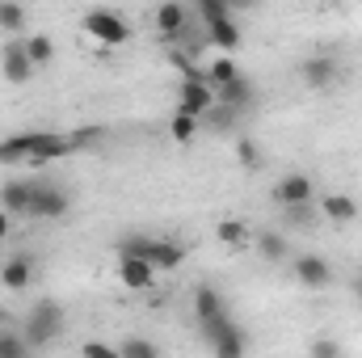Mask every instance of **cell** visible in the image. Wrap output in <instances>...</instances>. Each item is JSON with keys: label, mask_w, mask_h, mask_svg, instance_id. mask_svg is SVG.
Wrapping results in <instances>:
<instances>
[{"label": "cell", "mask_w": 362, "mask_h": 358, "mask_svg": "<svg viewBox=\"0 0 362 358\" xmlns=\"http://www.w3.org/2000/svg\"><path fill=\"white\" fill-rule=\"evenodd\" d=\"M232 76H240V68H236L228 55H219V59L206 68V81H211V85H223V81H232Z\"/></svg>", "instance_id": "31"}, {"label": "cell", "mask_w": 362, "mask_h": 358, "mask_svg": "<svg viewBox=\"0 0 362 358\" xmlns=\"http://www.w3.org/2000/svg\"><path fill=\"white\" fill-rule=\"evenodd\" d=\"M194 312H198V321L223 316V312H228L223 291H219V287H211V282H198V287H194Z\"/></svg>", "instance_id": "16"}, {"label": "cell", "mask_w": 362, "mask_h": 358, "mask_svg": "<svg viewBox=\"0 0 362 358\" xmlns=\"http://www.w3.org/2000/svg\"><path fill=\"white\" fill-rule=\"evenodd\" d=\"M206 38L215 42V51H236V47H240V25H236L232 17L211 21V25H206Z\"/></svg>", "instance_id": "21"}, {"label": "cell", "mask_w": 362, "mask_h": 358, "mask_svg": "<svg viewBox=\"0 0 362 358\" xmlns=\"http://www.w3.org/2000/svg\"><path fill=\"white\" fill-rule=\"evenodd\" d=\"M25 51H30L34 68H42V64H51V59H55V42H51L47 34H30V38H25Z\"/></svg>", "instance_id": "26"}, {"label": "cell", "mask_w": 362, "mask_h": 358, "mask_svg": "<svg viewBox=\"0 0 362 358\" xmlns=\"http://www.w3.org/2000/svg\"><path fill=\"white\" fill-rule=\"evenodd\" d=\"M215 236H219L228 249H240V245H249V224H245V219H236V215H228V219H219V224H215Z\"/></svg>", "instance_id": "22"}, {"label": "cell", "mask_w": 362, "mask_h": 358, "mask_svg": "<svg viewBox=\"0 0 362 358\" xmlns=\"http://www.w3.org/2000/svg\"><path fill=\"white\" fill-rule=\"evenodd\" d=\"M156 354H160V346L148 342V337H127L118 346V358H156Z\"/></svg>", "instance_id": "27"}, {"label": "cell", "mask_w": 362, "mask_h": 358, "mask_svg": "<svg viewBox=\"0 0 362 358\" xmlns=\"http://www.w3.org/2000/svg\"><path fill=\"white\" fill-rule=\"evenodd\" d=\"M64 325H68V316H64L59 299H34V308L25 312L21 333H25V342H30L34 350H42V346H51V342H59Z\"/></svg>", "instance_id": "2"}, {"label": "cell", "mask_w": 362, "mask_h": 358, "mask_svg": "<svg viewBox=\"0 0 362 358\" xmlns=\"http://www.w3.org/2000/svg\"><path fill=\"white\" fill-rule=\"evenodd\" d=\"M156 30H160L165 38H181V34H185V4H181V0H165V4L156 8Z\"/></svg>", "instance_id": "18"}, {"label": "cell", "mask_w": 362, "mask_h": 358, "mask_svg": "<svg viewBox=\"0 0 362 358\" xmlns=\"http://www.w3.org/2000/svg\"><path fill=\"white\" fill-rule=\"evenodd\" d=\"M308 198H316V181L308 178V173H282L278 185H274V202H278V207L308 202Z\"/></svg>", "instance_id": "12"}, {"label": "cell", "mask_w": 362, "mask_h": 358, "mask_svg": "<svg viewBox=\"0 0 362 358\" xmlns=\"http://www.w3.org/2000/svg\"><path fill=\"white\" fill-rule=\"evenodd\" d=\"M81 354H89V358H118V346H101V342H85V346H81Z\"/></svg>", "instance_id": "33"}, {"label": "cell", "mask_w": 362, "mask_h": 358, "mask_svg": "<svg viewBox=\"0 0 362 358\" xmlns=\"http://www.w3.org/2000/svg\"><path fill=\"white\" fill-rule=\"evenodd\" d=\"M202 333H206V346L215 350V358H240L245 354V333L236 329V321L228 312L202 321Z\"/></svg>", "instance_id": "5"}, {"label": "cell", "mask_w": 362, "mask_h": 358, "mask_svg": "<svg viewBox=\"0 0 362 358\" xmlns=\"http://www.w3.org/2000/svg\"><path fill=\"white\" fill-rule=\"evenodd\" d=\"M295 278H299L308 291H325V287L333 282V266H329V258H320V253H299V258H295Z\"/></svg>", "instance_id": "11"}, {"label": "cell", "mask_w": 362, "mask_h": 358, "mask_svg": "<svg viewBox=\"0 0 362 358\" xmlns=\"http://www.w3.org/2000/svg\"><path fill=\"white\" fill-rule=\"evenodd\" d=\"M169 64H173V68H177L181 76H202V72H198V68H194V59H189V55H185V51H173V55H169Z\"/></svg>", "instance_id": "32"}, {"label": "cell", "mask_w": 362, "mask_h": 358, "mask_svg": "<svg viewBox=\"0 0 362 358\" xmlns=\"http://www.w3.org/2000/svg\"><path fill=\"white\" fill-rule=\"evenodd\" d=\"M72 207L68 190L55 185V181H34V198H30V215L34 219H64Z\"/></svg>", "instance_id": "7"}, {"label": "cell", "mask_w": 362, "mask_h": 358, "mask_svg": "<svg viewBox=\"0 0 362 358\" xmlns=\"http://www.w3.org/2000/svg\"><path fill=\"white\" fill-rule=\"evenodd\" d=\"M194 8L202 13L206 25H211V21H223V17H236V13L228 8V0H194Z\"/></svg>", "instance_id": "30"}, {"label": "cell", "mask_w": 362, "mask_h": 358, "mask_svg": "<svg viewBox=\"0 0 362 358\" xmlns=\"http://www.w3.org/2000/svg\"><path fill=\"white\" fill-rule=\"evenodd\" d=\"M282 228H295V232H308V228H316V198L282 207Z\"/></svg>", "instance_id": "20"}, {"label": "cell", "mask_w": 362, "mask_h": 358, "mask_svg": "<svg viewBox=\"0 0 362 358\" xmlns=\"http://www.w3.org/2000/svg\"><path fill=\"white\" fill-rule=\"evenodd\" d=\"M177 105H181V110H189V114H198V118L215 105V85L206 81V72H202V76H181Z\"/></svg>", "instance_id": "8"}, {"label": "cell", "mask_w": 362, "mask_h": 358, "mask_svg": "<svg viewBox=\"0 0 362 358\" xmlns=\"http://www.w3.org/2000/svg\"><path fill=\"white\" fill-rule=\"evenodd\" d=\"M299 76H303V85L312 93H333L337 81L346 76V68H341L337 55H308V59L299 64Z\"/></svg>", "instance_id": "6"}, {"label": "cell", "mask_w": 362, "mask_h": 358, "mask_svg": "<svg viewBox=\"0 0 362 358\" xmlns=\"http://www.w3.org/2000/svg\"><path fill=\"white\" fill-rule=\"evenodd\" d=\"M286 253H291V241H286V232H278V228H266V232H257V258H262V262L278 266Z\"/></svg>", "instance_id": "19"}, {"label": "cell", "mask_w": 362, "mask_h": 358, "mask_svg": "<svg viewBox=\"0 0 362 358\" xmlns=\"http://www.w3.org/2000/svg\"><path fill=\"white\" fill-rule=\"evenodd\" d=\"M0 72H4L8 85H25V81L34 76V59H30L25 42H4V51H0Z\"/></svg>", "instance_id": "10"}, {"label": "cell", "mask_w": 362, "mask_h": 358, "mask_svg": "<svg viewBox=\"0 0 362 358\" xmlns=\"http://www.w3.org/2000/svg\"><path fill=\"white\" fill-rule=\"evenodd\" d=\"M81 25H85V34H89V38H97L101 47H122V42L131 38L127 17H122V13H114V8H89Z\"/></svg>", "instance_id": "4"}, {"label": "cell", "mask_w": 362, "mask_h": 358, "mask_svg": "<svg viewBox=\"0 0 362 358\" xmlns=\"http://www.w3.org/2000/svg\"><path fill=\"white\" fill-rule=\"evenodd\" d=\"M118 282H122L127 291H152L156 266H152L148 258H139V253H118Z\"/></svg>", "instance_id": "9"}, {"label": "cell", "mask_w": 362, "mask_h": 358, "mask_svg": "<svg viewBox=\"0 0 362 358\" xmlns=\"http://www.w3.org/2000/svg\"><path fill=\"white\" fill-rule=\"evenodd\" d=\"M320 215H325L329 224L346 228V224L358 219V202H354L350 194H325V198H320Z\"/></svg>", "instance_id": "14"}, {"label": "cell", "mask_w": 362, "mask_h": 358, "mask_svg": "<svg viewBox=\"0 0 362 358\" xmlns=\"http://www.w3.org/2000/svg\"><path fill=\"white\" fill-rule=\"evenodd\" d=\"M198 127H202V118L189 114V110H181V105H177V114L169 118V135H173L177 144H189V139L198 135Z\"/></svg>", "instance_id": "23"}, {"label": "cell", "mask_w": 362, "mask_h": 358, "mask_svg": "<svg viewBox=\"0 0 362 358\" xmlns=\"http://www.w3.org/2000/svg\"><path fill=\"white\" fill-rule=\"evenodd\" d=\"M0 30L4 34H21L25 30V8L17 0H0Z\"/></svg>", "instance_id": "25"}, {"label": "cell", "mask_w": 362, "mask_h": 358, "mask_svg": "<svg viewBox=\"0 0 362 358\" xmlns=\"http://www.w3.org/2000/svg\"><path fill=\"white\" fill-rule=\"evenodd\" d=\"M308 350H312L316 358H337V354H341V346H337V342H325V337H320V342H312Z\"/></svg>", "instance_id": "34"}, {"label": "cell", "mask_w": 362, "mask_h": 358, "mask_svg": "<svg viewBox=\"0 0 362 358\" xmlns=\"http://www.w3.org/2000/svg\"><path fill=\"white\" fill-rule=\"evenodd\" d=\"M350 291H354V299L362 304V274H354V278H350Z\"/></svg>", "instance_id": "37"}, {"label": "cell", "mask_w": 362, "mask_h": 358, "mask_svg": "<svg viewBox=\"0 0 362 358\" xmlns=\"http://www.w3.org/2000/svg\"><path fill=\"white\" fill-rule=\"evenodd\" d=\"M76 144V135H51V131H30V135H13L0 144V165H13V161H30V165H47L55 156H68Z\"/></svg>", "instance_id": "1"}, {"label": "cell", "mask_w": 362, "mask_h": 358, "mask_svg": "<svg viewBox=\"0 0 362 358\" xmlns=\"http://www.w3.org/2000/svg\"><path fill=\"white\" fill-rule=\"evenodd\" d=\"M202 118H206V127H211V131H219V135H223V131H232V127H236V118H240V110H232V105H223V101H215V105H211V110H206Z\"/></svg>", "instance_id": "24"}, {"label": "cell", "mask_w": 362, "mask_h": 358, "mask_svg": "<svg viewBox=\"0 0 362 358\" xmlns=\"http://www.w3.org/2000/svg\"><path fill=\"white\" fill-rule=\"evenodd\" d=\"M236 161H240V169H262V161H266V156H262V144L245 135V139L236 144Z\"/></svg>", "instance_id": "28"}, {"label": "cell", "mask_w": 362, "mask_h": 358, "mask_svg": "<svg viewBox=\"0 0 362 358\" xmlns=\"http://www.w3.org/2000/svg\"><path fill=\"white\" fill-rule=\"evenodd\" d=\"M0 278H4L8 291H25L30 278H34V258H30V253H13V258L4 262V270H0Z\"/></svg>", "instance_id": "17"}, {"label": "cell", "mask_w": 362, "mask_h": 358, "mask_svg": "<svg viewBox=\"0 0 362 358\" xmlns=\"http://www.w3.org/2000/svg\"><path fill=\"white\" fill-rule=\"evenodd\" d=\"M30 198H34V181H4L0 190V207L8 215H30Z\"/></svg>", "instance_id": "15"}, {"label": "cell", "mask_w": 362, "mask_h": 358, "mask_svg": "<svg viewBox=\"0 0 362 358\" xmlns=\"http://www.w3.org/2000/svg\"><path fill=\"white\" fill-rule=\"evenodd\" d=\"M34 350L30 342H25V333H0V358H25Z\"/></svg>", "instance_id": "29"}, {"label": "cell", "mask_w": 362, "mask_h": 358, "mask_svg": "<svg viewBox=\"0 0 362 358\" xmlns=\"http://www.w3.org/2000/svg\"><path fill=\"white\" fill-rule=\"evenodd\" d=\"M13 219H17V215H8V211H4V207H0V241H4V236H8V232H13Z\"/></svg>", "instance_id": "35"}, {"label": "cell", "mask_w": 362, "mask_h": 358, "mask_svg": "<svg viewBox=\"0 0 362 358\" xmlns=\"http://www.w3.org/2000/svg\"><path fill=\"white\" fill-rule=\"evenodd\" d=\"M228 8L232 13H249V8H257V0H228Z\"/></svg>", "instance_id": "36"}, {"label": "cell", "mask_w": 362, "mask_h": 358, "mask_svg": "<svg viewBox=\"0 0 362 358\" xmlns=\"http://www.w3.org/2000/svg\"><path fill=\"white\" fill-rule=\"evenodd\" d=\"M118 253H139V258H148L156 274L160 270H181L185 262V249H181L177 241H160V236H148V232H127L122 241H118Z\"/></svg>", "instance_id": "3"}, {"label": "cell", "mask_w": 362, "mask_h": 358, "mask_svg": "<svg viewBox=\"0 0 362 358\" xmlns=\"http://www.w3.org/2000/svg\"><path fill=\"white\" fill-rule=\"evenodd\" d=\"M215 101H223V105H232V110H249L253 101H257V85L240 72V76H232V81H223V85H215Z\"/></svg>", "instance_id": "13"}]
</instances>
